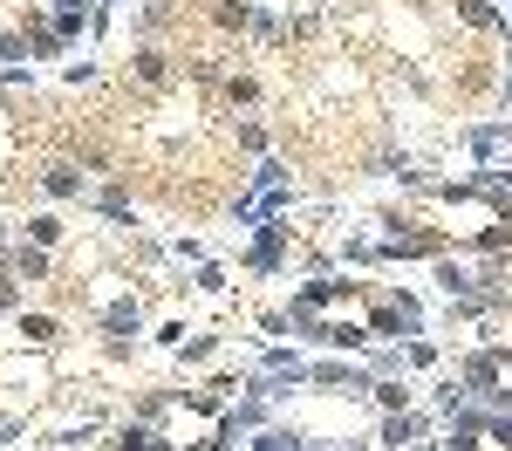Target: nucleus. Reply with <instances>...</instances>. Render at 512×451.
Segmentation results:
<instances>
[{
  "label": "nucleus",
  "mask_w": 512,
  "mask_h": 451,
  "mask_svg": "<svg viewBox=\"0 0 512 451\" xmlns=\"http://www.w3.org/2000/svg\"><path fill=\"white\" fill-rule=\"evenodd\" d=\"M512 246V219H492V226H478L472 240H465V253H485V260H492V253H506Z\"/></svg>",
  "instance_id": "14"
},
{
  "label": "nucleus",
  "mask_w": 512,
  "mask_h": 451,
  "mask_svg": "<svg viewBox=\"0 0 512 451\" xmlns=\"http://www.w3.org/2000/svg\"><path fill=\"white\" fill-rule=\"evenodd\" d=\"M396 349H403V369H437V363H444V349H437L431 335H417V342H396Z\"/></svg>",
  "instance_id": "18"
},
{
  "label": "nucleus",
  "mask_w": 512,
  "mask_h": 451,
  "mask_svg": "<svg viewBox=\"0 0 512 451\" xmlns=\"http://www.w3.org/2000/svg\"><path fill=\"white\" fill-rule=\"evenodd\" d=\"M376 445L383 451H437L431 445V417H424V410H383Z\"/></svg>",
  "instance_id": "6"
},
{
  "label": "nucleus",
  "mask_w": 512,
  "mask_h": 451,
  "mask_svg": "<svg viewBox=\"0 0 512 451\" xmlns=\"http://www.w3.org/2000/svg\"><path fill=\"white\" fill-rule=\"evenodd\" d=\"M0 89H35V69L21 62V69H0Z\"/></svg>",
  "instance_id": "32"
},
{
  "label": "nucleus",
  "mask_w": 512,
  "mask_h": 451,
  "mask_svg": "<svg viewBox=\"0 0 512 451\" xmlns=\"http://www.w3.org/2000/svg\"><path fill=\"white\" fill-rule=\"evenodd\" d=\"M103 451H178V438H164L158 424L130 417V424H117V431H110V445H103Z\"/></svg>",
  "instance_id": "8"
},
{
  "label": "nucleus",
  "mask_w": 512,
  "mask_h": 451,
  "mask_svg": "<svg viewBox=\"0 0 512 451\" xmlns=\"http://www.w3.org/2000/svg\"><path fill=\"white\" fill-rule=\"evenodd\" d=\"M48 7H82V0H48Z\"/></svg>",
  "instance_id": "36"
},
{
  "label": "nucleus",
  "mask_w": 512,
  "mask_h": 451,
  "mask_svg": "<svg viewBox=\"0 0 512 451\" xmlns=\"http://www.w3.org/2000/svg\"><path fill=\"white\" fill-rule=\"evenodd\" d=\"M239 144H246V151H253V158H267V123H239Z\"/></svg>",
  "instance_id": "29"
},
{
  "label": "nucleus",
  "mask_w": 512,
  "mask_h": 451,
  "mask_svg": "<svg viewBox=\"0 0 512 451\" xmlns=\"http://www.w3.org/2000/svg\"><path fill=\"white\" fill-rule=\"evenodd\" d=\"M458 21L478 28V35H499V28H506V7H492V0H458Z\"/></svg>",
  "instance_id": "12"
},
{
  "label": "nucleus",
  "mask_w": 512,
  "mask_h": 451,
  "mask_svg": "<svg viewBox=\"0 0 512 451\" xmlns=\"http://www.w3.org/2000/svg\"><path fill=\"white\" fill-rule=\"evenodd\" d=\"M226 103H260V82H253V76H233V82H226Z\"/></svg>",
  "instance_id": "30"
},
{
  "label": "nucleus",
  "mask_w": 512,
  "mask_h": 451,
  "mask_svg": "<svg viewBox=\"0 0 512 451\" xmlns=\"http://www.w3.org/2000/svg\"><path fill=\"white\" fill-rule=\"evenodd\" d=\"M55 335H62V328L48 322V315H21V342H35V349H48Z\"/></svg>",
  "instance_id": "23"
},
{
  "label": "nucleus",
  "mask_w": 512,
  "mask_h": 451,
  "mask_svg": "<svg viewBox=\"0 0 512 451\" xmlns=\"http://www.w3.org/2000/svg\"><path fill=\"white\" fill-rule=\"evenodd\" d=\"M287 219H260L253 226V240H246V253H239V267L253 274V281H280L287 274Z\"/></svg>",
  "instance_id": "3"
},
{
  "label": "nucleus",
  "mask_w": 512,
  "mask_h": 451,
  "mask_svg": "<svg viewBox=\"0 0 512 451\" xmlns=\"http://www.w3.org/2000/svg\"><path fill=\"white\" fill-rule=\"evenodd\" d=\"M41 199H55V205H69V199H89V178H82L76 164H41Z\"/></svg>",
  "instance_id": "9"
},
{
  "label": "nucleus",
  "mask_w": 512,
  "mask_h": 451,
  "mask_svg": "<svg viewBox=\"0 0 512 451\" xmlns=\"http://www.w3.org/2000/svg\"><path fill=\"white\" fill-rule=\"evenodd\" d=\"M96 328L110 335V356H130V342L144 335V301H137V294H117V301H103Z\"/></svg>",
  "instance_id": "5"
},
{
  "label": "nucleus",
  "mask_w": 512,
  "mask_h": 451,
  "mask_svg": "<svg viewBox=\"0 0 512 451\" xmlns=\"http://www.w3.org/2000/svg\"><path fill=\"white\" fill-rule=\"evenodd\" d=\"M308 390H328V397H369L376 390V369L362 356H308Z\"/></svg>",
  "instance_id": "2"
},
{
  "label": "nucleus",
  "mask_w": 512,
  "mask_h": 451,
  "mask_svg": "<svg viewBox=\"0 0 512 451\" xmlns=\"http://www.w3.org/2000/svg\"><path fill=\"white\" fill-rule=\"evenodd\" d=\"M48 267H55V260H48V246H7V253H0V274H14V281H48Z\"/></svg>",
  "instance_id": "10"
},
{
  "label": "nucleus",
  "mask_w": 512,
  "mask_h": 451,
  "mask_svg": "<svg viewBox=\"0 0 512 451\" xmlns=\"http://www.w3.org/2000/svg\"><path fill=\"white\" fill-rule=\"evenodd\" d=\"M62 82H69V89H89V82H96V62H62Z\"/></svg>",
  "instance_id": "31"
},
{
  "label": "nucleus",
  "mask_w": 512,
  "mask_h": 451,
  "mask_svg": "<svg viewBox=\"0 0 512 451\" xmlns=\"http://www.w3.org/2000/svg\"><path fill=\"white\" fill-rule=\"evenodd\" d=\"M342 267H376V240H362V233H355V240L342 246Z\"/></svg>",
  "instance_id": "25"
},
{
  "label": "nucleus",
  "mask_w": 512,
  "mask_h": 451,
  "mask_svg": "<svg viewBox=\"0 0 512 451\" xmlns=\"http://www.w3.org/2000/svg\"><path fill=\"white\" fill-rule=\"evenodd\" d=\"M431 281H437V294H444V301H478V294H506V287H485L472 274V267H465V260H451V253H444V260H431Z\"/></svg>",
  "instance_id": "7"
},
{
  "label": "nucleus",
  "mask_w": 512,
  "mask_h": 451,
  "mask_svg": "<svg viewBox=\"0 0 512 451\" xmlns=\"http://www.w3.org/2000/svg\"><path fill=\"white\" fill-rule=\"evenodd\" d=\"M130 62H137V82H151V89H158V82L171 76V62H164V55H158V48H151V41H144V48H137Z\"/></svg>",
  "instance_id": "19"
},
{
  "label": "nucleus",
  "mask_w": 512,
  "mask_h": 451,
  "mask_svg": "<svg viewBox=\"0 0 512 451\" xmlns=\"http://www.w3.org/2000/svg\"><path fill=\"white\" fill-rule=\"evenodd\" d=\"M21 240H28V246H48V253H55V246H62V219H55V212H35V219L21 226Z\"/></svg>",
  "instance_id": "16"
},
{
  "label": "nucleus",
  "mask_w": 512,
  "mask_h": 451,
  "mask_svg": "<svg viewBox=\"0 0 512 451\" xmlns=\"http://www.w3.org/2000/svg\"><path fill=\"white\" fill-rule=\"evenodd\" d=\"M96 7H117V0H96Z\"/></svg>",
  "instance_id": "37"
},
{
  "label": "nucleus",
  "mask_w": 512,
  "mask_h": 451,
  "mask_svg": "<svg viewBox=\"0 0 512 451\" xmlns=\"http://www.w3.org/2000/svg\"><path fill=\"white\" fill-rule=\"evenodd\" d=\"M171 260H185V267H198V260H212V253H205V240H192V233H178V240H171Z\"/></svg>",
  "instance_id": "26"
},
{
  "label": "nucleus",
  "mask_w": 512,
  "mask_h": 451,
  "mask_svg": "<svg viewBox=\"0 0 512 451\" xmlns=\"http://www.w3.org/2000/svg\"><path fill=\"white\" fill-rule=\"evenodd\" d=\"M362 308H369L376 342H417L424 335V301L403 294V287H362Z\"/></svg>",
  "instance_id": "1"
},
{
  "label": "nucleus",
  "mask_w": 512,
  "mask_h": 451,
  "mask_svg": "<svg viewBox=\"0 0 512 451\" xmlns=\"http://www.w3.org/2000/svg\"><path fill=\"white\" fill-rule=\"evenodd\" d=\"M96 431H103V424H96V417H82V424H69V431H62V438H55V445H62V451H76V445H89V438H96Z\"/></svg>",
  "instance_id": "28"
},
{
  "label": "nucleus",
  "mask_w": 512,
  "mask_h": 451,
  "mask_svg": "<svg viewBox=\"0 0 512 451\" xmlns=\"http://www.w3.org/2000/svg\"><path fill=\"white\" fill-rule=\"evenodd\" d=\"M178 356H185V363H212V356H219V335H185Z\"/></svg>",
  "instance_id": "24"
},
{
  "label": "nucleus",
  "mask_w": 512,
  "mask_h": 451,
  "mask_svg": "<svg viewBox=\"0 0 512 451\" xmlns=\"http://www.w3.org/2000/svg\"><path fill=\"white\" fill-rule=\"evenodd\" d=\"M14 301H21V281H14V274H0V315H14Z\"/></svg>",
  "instance_id": "34"
},
{
  "label": "nucleus",
  "mask_w": 512,
  "mask_h": 451,
  "mask_svg": "<svg viewBox=\"0 0 512 451\" xmlns=\"http://www.w3.org/2000/svg\"><path fill=\"white\" fill-rule=\"evenodd\" d=\"M315 28H321V14H287V35H294V41L315 35Z\"/></svg>",
  "instance_id": "33"
},
{
  "label": "nucleus",
  "mask_w": 512,
  "mask_h": 451,
  "mask_svg": "<svg viewBox=\"0 0 512 451\" xmlns=\"http://www.w3.org/2000/svg\"><path fill=\"white\" fill-rule=\"evenodd\" d=\"M239 451H308V438H301L294 424H260V431H253Z\"/></svg>",
  "instance_id": "11"
},
{
  "label": "nucleus",
  "mask_w": 512,
  "mask_h": 451,
  "mask_svg": "<svg viewBox=\"0 0 512 451\" xmlns=\"http://www.w3.org/2000/svg\"><path fill=\"white\" fill-rule=\"evenodd\" d=\"M96 212H103L110 226H137V205H130L123 185H103V192H96Z\"/></svg>",
  "instance_id": "13"
},
{
  "label": "nucleus",
  "mask_w": 512,
  "mask_h": 451,
  "mask_svg": "<svg viewBox=\"0 0 512 451\" xmlns=\"http://www.w3.org/2000/svg\"><path fill=\"white\" fill-rule=\"evenodd\" d=\"M253 7H260V0H212V21L246 35V28H253Z\"/></svg>",
  "instance_id": "17"
},
{
  "label": "nucleus",
  "mask_w": 512,
  "mask_h": 451,
  "mask_svg": "<svg viewBox=\"0 0 512 451\" xmlns=\"http://www.w3.org/2000/svg\"><path fill=\"white\" fill-rule=\"evenodd\" d=\"M7 438H21V417H0V445H7Z\"/></svg>",
  "instance_id": "35"
},
{
  "label": "nucleus",
  "mask_w": 512,
  "mask_h": 451,
  "mask_svg": "<svg viewBox=\"0 0 512 451\" xmlns=\"http://www.w3.org/2000/svg\"><path fill=\"white\" fill-rule=\"evenodd\" d=\"M458 151L485 171V164H506L512 158V117H492V123H465L458 130Z\"/></svg>",
  "instance_id": "4"
},
{
  "label": "nucleus",
  "mask_w": 512,
  "mask_h": 451,
  "mask_svg": "<svg viewBox=\"0 0 512 451\" xmlns=\"http://www.w3.org/2000/svg\"><path fill=\"white\" fill-rule=\"evenodd\" d=\"M280 185H294V171L280 158H260L253 171H246V192H280Z\"/></svg>",
  "instance_id": "15"
},
{
  "label": "nucleus",
  "mask_w": 512,
  "mask_h": 451,
  "mask_svg": "<svg viewBox=\"0 0 512 451\" xmlns=\"http://www.w3.org/2000/svg\"><path fill=\"white\" fill-rule=\"evenodd\" d=\"M376 410H410V390H403V376H376Z\"/></svg>",
  "instance_id": "20"
},
{
  "label": "nucleus",
  "mask_w": 512,
  "mask_h": 451,
  "mask_svg": "<svg viewBox=\"0 0 512 451\" xmlns=\"http://www.w3.org/2000/svg\"><path fill=\"white\" fill-rule=\"evenodd\" d=\"M28 62V35H0V69H21Z\"/></svg>",
  "instance_id": "27"
},
{
  "label": "nucleus",
  "mask_w": 512,
  "mask_h": 451,
  "mask_svg": "<svg viewBox=\"0 0 512 451\" xmlns=\"http://www.w3.org/2000/svg\"><path fill=\"white\" fill-rule=\"evenodd\" d=\"M506 21H512V7H506Z\"/></svg>",
  "instance_id": "38"
},
{
  "label": "nucleus",
  "mask_w": 512,
  "mask_h": 451,
  "mask_svg": "<svg viewBox=\"0 0 512 451\" xmlns=\"http://www.w3.org/2000/svg\"><path fill=\"white\" fill-rule=\"evenodd\" d=\"M192 287H198V294H226V267H219V260H198Z\"/></svg>",
  "instance_id": "22"
},
{
  "label": "nucleus",
  "mask_w": 512,
  "mask_h": 451,
  "mask_svg": "<svg viewBox=\"0 0 512 451\" xmlns=\"http://www.w3.org/2000/svg\"><path fill=\"white\" fill-rule=\"evenodd\" d=\"M246 35H253V41H280V35H287V21H280L274 7H253V28H246Z\"/></svg>",
  "instance_id": "21"
}]
</instances>
